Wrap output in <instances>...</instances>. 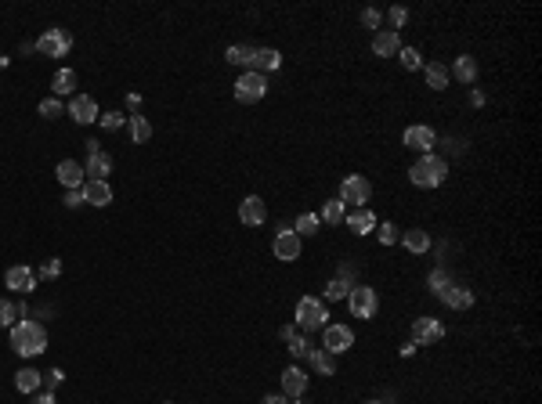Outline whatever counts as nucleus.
<instances>
[{
  "label": "nucleus",
  "instance_id": "obj_1",
  "mask_svg": "<svg viewBox=\"0 0 542 404\" xmlns=\"http://www.w3.org/2000/svg\"><path fill=\"white\" fill-rule=\"evenodd\" d=\"M11 347H15L19 358H37V354H44L47 350L44 325H40V321H29V318L15 321V325H11Z\"/></svg>",
  "mask_w": 542,
  "mask_h": 404
},
{
  "label": "nucleus",
  "instance_id": "obj_2",
  "mask_svg": "<svg viewBox=\"0 0 542 404\" xmlns=\"http://www.w3.org/2000/svg\"><path fill=\"white\" fill-rule=\"evenodd\" d=\"M409 181L416 184V188H441L445 181H449V163H445L441 155H420L416 163L409 166Z\"/></svg>",
  "mask_w": 542,
  "mask_h": 404
},
{
  "label": "nucleus",
  "instance_id": "obj_3",
  "mask_svg": "<svg viewBox=\"0 0 542 404\" xmlns=\"http://www.w3.org/2000/svg\"><path fill=\"white\" fill-rule=\"evenodd\" d=\"M297 325L304 329V332H318V329H326V325H329V311H326V303L318 300V296H300V300H297Z\"/></svg>",
  "mask_w": 542,
  "mask_h": 404
},
{
  "label": "nucleus",
  "instance_id": "obj_4",
  "mask_svg": "<svg viewBox=\"0 0 542 404\" xmlns=\"http://www.w3.org/2000/svg\"><path fill=\"white\" fill-rule=\"evenodd\" d=\"M369 199H373V184H369V177H362V173H347V177H344V184H340V202H344V206L351 202V206H358V209H362Z\"/></svg>",
  "mask_w": 542,
  "mask_h": 404
},
{
  "label": "nucleus",
  "instance_id": "obj_5",
  "mask_svg": "<svg viewBox=\"0 0 542 404\" xmlns=\"http://www.w3.org/2000/svg\"><path fill=\"white\" fill-rule=\"evenodd\" d=\"M347 307H351V314L362 318V321L376 318V311H380L376 289H369V285H355V289H351V296H347Z\"/></svg>",
  "mask_w": 542,
  "mask_h": 404
},
{
  "label": "nucleus",
  "instance_id": "obj_6",
  "mask_svg": "<svg viewBox=\"0 0 542 404\" xmlns=\"http://www.w3.org/2000/svg\"><path fill=\"white\" fill-rule=\"evenodd\" d=\"M264 94H268V79L261 73H243L235 79V102L253 105V102H261Z\"/></svg>",
  "mask_w": 542,
  "mask_h": 404
},
{
  "label": "nucleus",
  "instance_id": "obj_7",
  "mask_svg": "<svg viewBox=\"0 0 542 404\" xmlns=\"http://www.w3.org/2000/svg\"><path fill=\"white\" fill-rule=\"evenodd\" d=\"M33 47L40 55H47V58H66L69 47H73V33H69V29H47Z\"/></svg>",
  "mask_w": 542,
  "mask_h": 404
},
{
  "label": "nucleus",
  "instance_id": "obj_8",
  "mask_svg": "<svg viewBox=\"0 0 542 404\" xmlns=\"http://www.w3.org/2000/svg\"><path fill=\"white\" fill-rule=\"evenodd\" d=\"M4 285L11 289V293H19V296H29L37 289V271L29 267V264H15L4 274Z\"/></svg>",
  "mask_w": 542,
  "mask_h": 404
},
{
  "label": "nucleus",
  "instance_id": "obj_9",
  "mask_svg": "<svg viewBox=\"0 0 542 404\" xmlns=\"http://www.w3.org/2000/svg\"><path fill=\"white\" fill-rule=\"evenodd\" d=\"M351 347H355V332H351L347 325H326L322 329V350H329L333 358H337V354H347Z\"/></svg>",
  "mask_w": 542,
  "mask_h": 404
},
{
  "label": "nucleus",
  "instance_id": "obj_10",
  "mask_svg": "<svg viewBox=\"0 0 542 404\" xmlns=\"http://www.w3.org/2000/svg\"><path fill=\"white\" fill-rule=\"evenodd\" d=\"M438 339H445V325L438 318H416L412 321V343L416 347H434Z\"/></svg>",
  "mask_w": 542,
  "mask_h": 404
},
{
  "label": "nucleus",
  "instance_id": "obj_11",
  "mask_svg": "<svg viewBox=\"0 0 542 404\" xmlns=\"http://www.w3.org/2000/svg\"><path fill=\"white\" fill-rule=\"evenodd\" d=\"M402 141H405V148L430 155V152H434V144H438V134L430 131V126L416 123V126H405V137H402Z\"/></svg>",
  "mask_w": 542,
  "mask_h": 404
},
{
  "label": "nucleus",
  "instance_id": "obj_12",
  "mask_svg": "<svg viewBox=\"0 0 542 404\" xmlns=\"http://www.w3.org/2000/svg\"><path fill=\"white\" fill-rule=\"evenodd\" d=\"M271 253L279 256V260H286V264H293L297 256H300V235L297 231H290L282 224L279 228V235H275V242H271Z\"/></svg>",
  "mask_w": 542,
  "mask_h": 404
},
{
  "label": "nucleus",
  "instance_id": "obj_13",
  "mask_svg": "<svg viewBox=\"0 0 542 404\" xmlns=\"http://www.w3.org/2000/svg\"><path fill=\"white\" fill-rule=\"evenodd\" d=\"M69 116L80 123V126H91V123H98V102L91 98V94H73V102H69Z\"/></svg>",
  "mask_w": 542,
  "mask_h": 404
},
{
  "label": "nucleus",
  "instance_id": "obj_14",
  "mask_svg": "<svg viewBox=\"0 0 542 404\" xmlns=\"http://www.w3.org/2000/svg\"><path fill=\"white\" fill-rule=\"evenodd\" d=\"M239 220L246 224V228H261V224L268 220V206L261 195H246L243 202H239Z\"/></svg>",
  "mask_w": 542,
  "mask_h": 404
},
{
  "label": "nucleus",
  "instance_id": "obj_15",
  "mask_svg": "<svg viewBox=\"0 0 542 404\" xmlns=\"http://www.w3.org/2000/svg\"><path fill=\"white\" fill-rule=\"evenodd\" d=\"M438 300H441L445 307H452V311H470V307H474V293H470L467 285H459V282H449V285H445L441 293H438Z\"/></svg>",
  "mask_w": 542,
  "mask_h": 404
},
{
  "label": "nucleus",
  "instance_id": "obj_16",
  "mask_svg": "<svg viewBox=\"0 0 542 404\" xmlns=\"http://www.w3.org/2000/svg\"><path fill=\"white\" fill-rule=\"evenodd\" d=\"M55 173H58V184H66L69 191L84 188V181H87V173H84V163H76V159H62V163L55 166Z\"/></svg>",
  "mask_w": 542,
  "mask_h": 404
},
{
  "label": "nucleus",
  "instance_id": "obj_17",
  "mask_svg": "<svg viewBox=\"0 0 542 404\" xmlns=\"http://www.w3.org/2000/svg\"><path fill=\"white\" fill-rule=\"evenodd\" d=\"M84 173H87V181H109V173H113V155H109L105 148L91 152V155H87Z\"/></svg>",
  "mask_w": 542,
  "mask_h": 404
},
{
  "label": "nucleus",
  "instance_id": "obj_18",
  "mask_svg": "<svg viewBox=\"0 0 542 404\" xmlns=\"http://www.w3.org/2000/svg\"><path fill=\"white\" fill-rule=\"evenodd\" d=\"M282 66V55L275 51V47H257V51H253V61H250V73H275Z\"/></svg>",
  "mask_w": 542,
  "mask_h": 404
},
{
  "label": "nucleus",
  "instance_id": "obj_19",
  "mask_svg": "<svg viewBox=\"0 0 542 404\" xmlns=\"http://www.w3.org/2000/svg\"><path fill=\"white\" fill-rule=\"evenodd\" d=\"M80 191H84V202L87 206H98L102 209V206L113 202V188H109V181H84V188H80Z\"/></svg>",
  "mask_w": 542,
  "mask_h": 404
},
{
  "label": "nucleus",
  "instance_id": "obj_20",
  "mask_svg": "<svg viewBox=\"0 0 542 404\" xmlns=\"http://www.w3.org/2000/svg\"><path fill=\"white\" fill-rule=\"evenodd\" d=\"M402 51V37L394 33V29H380V33L373 37V55L376 58H391Z\"/></svg>",
  "mask_w": 542,
  "mask_h": 404
},
{
  "label": "nucleus",
  "instance_id": "obj_21",
  "mask_svg": "<svg viewBox=\"0 0 542 404\" xmlns=\"http://www.w3.org/2000/svg\"><path fill=\"white\" fill-rule=\"evenodd\" d=\"M304 390H308V376L297 365H290L282 372V394L286 397H304Z\"/></svg>",
  "mask_w": 542,
  "mask_h": 404
},
{
  "label": "nucleus",
  "instance_id": "obj_22",
  "mask_svg": "<svg viewBox=\"0 0 542 404\" xmlns=\"http://www.w3.org/2000/svg\"><path fill=\"white\" fill-rule=\"evenodd\" d=\"M344 220H347V228L355 231V235H373V231H376V217H373L369 206H362V209H355V213H347Z\"/></svg>",
  "mask_w": 542,
  "mask_h": 404
},
{
  "label": "nucleus",
  "instance_id": "obj_23",
  "mask_svg": "<svg viewBox=\"0 0 542 404\" xmlns=\"http://www.w3.org/2000/svg\"><path fill=\"white\" fill-rule=\"evenodd\" d=\"M308 365L318 372V376H333V372H337V358H333L329 350H322V347L308 350Z\"/></svg>",
  "mask_w": 542,
  "mask_h": 404
},
{
  "label": "nucleus",
  "instance_id": "obj_24",
  "mask_svg": "<svg viewBox=\"0 0 542 404\" xmlns=\"http://www.w3.org/2000/svg\"><path fill=\"white\" fill-rule=\"evenodd\" d=\"M449 76H456L459 84H474V79H477V61H474L470 55H459V58L452 61Z\"/></svg>",
  "mask_w": 542,
  "mask_h": 404
},
{
  "label": "nucleus",
  "instance_id": "obj_25",
  "mask_svg": "<svg viewBox=\"0 0 542 404\" xmlns=\"http://www.w3.org/2000/svg\"><path fill=\"white\" fill-rule=\"evenodd\" d=\"M402 246L409 249V253H427L430 249V235L423 231V228H409V231H402Z\"/></svg>",
  "mask_w": 542,
  "mask_h": 404
},
{
  "label": "nucleus",
  "instance_id": "obj_26",
  "mask_svg": "<svg viewBox=\"0 0 542 404\" xmlns=\"http://www.w3.org/2000/svg\"><path fill=\"white\" fill-rule=\"evenodd\" d=\"M51 90H55V98H66V94L76 90V73L73 69H58L55 79H51Z\"/></svg>",
  "mask_w": 542,
  "mask_h": 404
},
{
  "label": "nucleus",
  "instance_id": "obj_27",
  "mask_svg": "<svg viewBox=\"0 0 542 404\" xmlns=\"http://www.w3.org/2000/svg\"><path fill=\"white\" fill-rule=\"evenodd\" d=\"M344 217H347V206L340 202V199H329V202H322V224H329V228H337V224H344Z\"/></svg>",
  "mask_w": 542,
  "mask_h": 404
},
{
  "label": "nucleus",
  "instance_id": "obj_28",
  "mask_svg": "<svg viewBox=\"0 0 542 404\" xmlns=\"http://www.w3.org/2000/svg\"><path fill=\"white\" fill-rule=\"evenodd\" d=\"M127 126H131V141L134 144H145L152 137V123L141 116V112H138V116H127Z\"/></svg>",
  "mask_w": 542,
  "mask_h": 404
},
{
  "label": "nucleus",
  "instance_id": "obj_29",
  "mask_svg": "<svg viewBox=\"0 0 542 404\" xmlns=\"http://www.w3.org/2000/svg\"><path fill=\"white\" fill-rule=\"evenodd\" d=\"M15 390H19V394H37L40 390V372H33V368L15 372Z\"/></svg>",
  "mask_w": 542,
  "mask_h": 404
},
{
  "label": "nucleus",
  "instance_id": "obj_30",
  "mask_svg": "<svg viewBox=\"0 0 542 404\" xmlns=\"http://www.w3.org/2000/svg\"><path fill=\"white\" fill-rule=\"evenodd\" d=\"M423 76H427V87H434V90H445L449 87V69L438 66V61H430V66H423Z\"/></svg>",
  "mask_w": 542,
  "mask_h": 404
},
{
  "label": "nucleus",
  "instance_id": "obj_31",
  "mask_svg": "<svg viewBox=\"0 0 542 404\" xmlns=\"http://www.w3.org/2000/svg\"><path fill=\"white\" fill-rule=\"evenodd\" d=\"M253 51H257V47H246V44H232L228 51H225V58L232 61V66H250V61H253Z\"/></svg>",
  "mask_w": 542,
  "mask_h": 404
},
{
  "label": "nucleus",
  "instance_id": "obj_32",
  "mask_svg": "<svg viewBox=\"0 0 542 404\" xmlns=\"http://www.w3.org/2000/svg\"><path fill=\"white\" fill-rule=\"evenodd\" d=\"M318 224H322V220H318V213H300L297 224H293V231L300 238H304V235H318Z\"/></svg>",
  "mask_w": 542,
  "mask_h": 404
},
{
  "label": "nucleus",
  "instance_id": "obj_33",
  "mask_svg": "<svg viewBox=\"0 0 542 404\" xmlns=\"http://www.w3.org/2000/svg\"><path fill=\"white\" fill-rule=\"evenodd\" d=\"M351 289H355L351 278H340V274H337V278L326 285V300H344V296H351Z\"/></svg>",
  "mask_w": 542,
  "mask_h": 404
},
{
  "label": "nucleus",
  "instance_id": "obj_34",
  "mask_svg": "<svg viewBox=\"0 0 542 404\" xmlns=\"http://www.w3.org/2000/svg\"><path fill=\"white\" fill-rule=\"evenodd\" d=\"M398 58H402V66H405L409 73L423 69V55L416 51V47H402V51H398Z\"/></svg>",
  "mask_w": 542,
  "mask_h": 404
},
{
  "label": "nucleus",
  "instance_id": "obj_35",
  "mask_svg": "<svg viewBox=\"0 0 542 404\" xmlns=\"http://www.w3.org/2000/svg\"><path fill=\"white\" fill-rule=\"evenodd\" d=\"M62 112H66L62 98H47V102H40V116H44V119H58Z\"/></svg>",
  "mask_w": 542,
  "mask_h": 404
},
{
  "label": "nucleus",
  "instance_id": "obj_36",
  "mask_svg": "<svg viewBox=\"0 0 542 404\" xmlns=\"http://www.w3.org/2000/svg\"><path fill=\"white\" fill-rule=\"evenodd\" d=\"M449 282H452V278H449V271H445V267H434V271H430V278H427L430 293H441V289L449 285Z\"/></svg>",
  "mask_w": 542,
  "mask_h": 404
},
{
  "label": "nucleus",
  "instance_id": "obj_37",
  "mask_svg": "<svg viewBox=\"0 0 542 404\" xmlns=\"http://www.w3.org/2000/svg\"><path fill=\"white\" fill-rule=\"evenodd\" d=\"M286 343H290V354H293V358H308V350H311V339H308V336H290Z\"/></svg>",
  "mask_w": 542,
  "mask_h": 404
},
{
  "label": "nucleus",
  "instance_id": "obj_38",
  "mask_svg": "<svg viewBox=\"0 0 542 404\" xmlns=\"http://www.w3.org/2000/svg\"><path fill=\"white\" fill-rule=\"evenodd\" d=\"M376 238H380V242H384V246H394V242H398V238H402V231H398V228H394V224L387 220V224H380V228H376Z\"/></svg>",
  "mask_w": 542,
  "mask_h": 404
},
{
  "label": "nucleus",
  "instance_id": "obj_39",
  "mask_svg": "<svg viewBox=\"0 0 542 404\" xmlns=\"http://www.w3.org/2000/svg\"><path fill=\"white\" fill-rule=\"evenodd\" d=\"M62 383H66V372H62V368H51V372H44V376H40V386H47L51 394H55V386H62Z\"/></svg>",
  "mask_w": 542,
  "mask_h": 404
},
{
  "label": "nucleus",
  "instance_id": "obj_40",
  "mask_svg": "<svg viewBox=\"0 0 542 404\" xmlns=\"http://www.w3.org/2000/svg\"><path fill=\"white\" fill-rule=\"evenodd\" d=\"M98 123L105 126V131H120V126L127 123V116H120V112H102V116H98Z\"/></svg>",
  "mask_w": 542,
  "mask_h": 404
},
{
  "label": "nucleus",
  "instance_id": "obj_41",
  "mask_svg": "<svg viewBox=\"0 0 542 404\" xmlns=\"http://www.w3.org/2000/svg\"><path fill=\"white\" fill-rule=\"evenodd\" d=\"M387 19H391V26H394V33L402 29L405 22H409V8H402V4H394L391 11H387Z\"/></svg>",
  "mask_w": 542,
  "mask_h": 404
},
{
  "label": "nucleus",
  "instance_id": "obj_42",
  "mask_svg": "<svg viewBox=\"0 0 542 404\" xmlns=\"http://www.w3.org/2000/svg\"><path fill=\"white\" fill-rule=\"evenodd\" d=\"M380 22H384V11H376V8H365L362 11V26L365 29H380Z\"/></svg>",
  "mask_w": 542,
  "mask_h": 404
},
{
  "label": "nucleus",
  "instance_id": "obj_43",
  "mask_svg": "<svg viewBox=\"0 0 542 404\" xmlns=\"http://www.w3.org/2000/svg\"><path fill=\"white\" fill-rule=\"evenodd\" d=\"M62 274V260L58 256H51V260H44V267H40V278H58Z\"/></svg>",
  "mask_w": 542,
  "mask_h": 404
},
{
  "label": "nucleus",
  "instance_id": "obj_44",
  "mask_svg": "<svg viewBox=\"0 0 542 404\" xmlns=\"http://www.w3.org/2000/svg\"><path fill=\"white\" fill-rule=\"evenodd\" d=\"M15 314H19V311H15L8 300H0V325H15Z\"/></svg>",
  "mask_w": 542,
  "mask_h": 404
},
{
  "label": "nucleus",
  "instance_id": "obj_45",
  "mask_svg": "<svg viewBox=\"0 0 542 404\" xmlns=\"http://www.w3.org/2000/svg\"><path fill=\"white\" fill-rule=\"evenodd\" d=\"M66 206H69V209L84 206V191H80V188H76V191H66Z\"/></svg>",
  "mask_w": 542,
  "mask_h": 404
},
{
  "label": "nucleus",
  "instance_id": "obj_46",
  "mask_svg": "<svg viewBox=\"0 0 542 404\" xmlns=\"http://www.w3.org/2000/svg\"><path fill=\"white\" fill-rule=\"evenodd\" d=\"M127 108H131L134 116H138V108H141V94H138V90H131V94H127Z\"/></svg>",
  "mask_w": 542,
  "mask_h": 404
},
{
  "label": "nucleus",
  "instance_id": "obj_47",
  "mask_svg": "<svg viewBox=\"0 0 542 404\" xmlns=\"http://www.w3.org/2000/svg\"><path fill=\"white\" fill-rule=\"evenodd\" d=\"M29 404H58V401H55V394H51V390H44V394H37Z\"/></svg>",
  "mask_w": 542,
  "mask_h": 404
},
{
  "label": "nucleus",
  "instance_id": "obj_48",
  "mask_svg": "<svg viewBox=\"0 0 542 404\" xmlns=\"http://www.w3.org/2000/svg\"><path fill=\"white\" fill-rule=\"evenodd\" d=\"M261 404H290V397H286V394H268Z\"/></svg>",
  "mask_w": 542,
  "mask_h": 404
},
{
  "label": "nucleus",
  "instance_id": "obj_49",
  "mask_svg": "<svg viewBox=\"0 0 542 404\" xmlns=\"http://www.w3.org/2000/svg\"><path fill=\"white\" fill-rule=\"evenodd\" d=\"M398 350H402V358H412V354H416V343H412V339H409V343H402Z\"/></svg>",
  "mask_w": 542,
  "mask_h": 404
},
{
  "label": "nucleus",
  "instance_id": "obj_50",
  "mask_svg": "<svg viewBox=\"0 0 542 404\" xmlns=\"http://www.w3.org/2000/svg\"><path fill=\"white\" fill-rule=\"evenodd\" d=\"M365 404H387V401H365Z\"/></svg>",
  "mask_w": 542,
  "mask_h": 404
},
{
  "label": "nucleus",
  "instance_id": "obj_51",
  "mask_svg": "<svg viewBox=\"0 0 542 404\" xmlns=\"http://www.w3.org/2000/svg\"><path fill=\"white\" fill-rule=\"evenodd\" d=\"M163 404H174V401H163Z\"/></svg>",
  "mask_w": 542,
  "mask_h": 404
},
{
  "label": "nucleus",
  "instance_id": "obj_52",
  "mask_svg": "<svg viewBox=\"0 0 542 404\" xmlns=\"http://www.w3.org/2000/svg\"><path fill=\"white\" fill-rule=\"evenodd\" d=\"M297 404H304V401H297Z\"/></svg>",
  "mask_w": 542,
  "mask_h": 404
}]
</instances>
